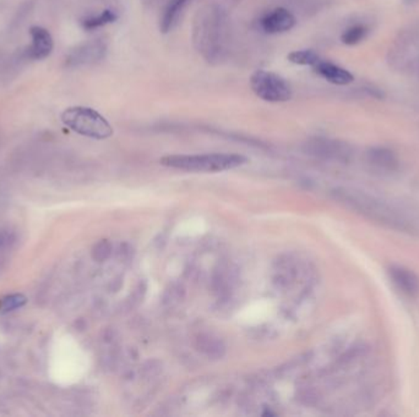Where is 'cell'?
Segmentation results:
<instances>
[{"label":"cell","instance_id":"cell-1","mask_svg":"<svg viewBox=\"0 0 419 417\" xmlns=\"http://www.w3.org/2000/svg\"><path fill=\"white\" fill-rule=\"evenodd\" d=\"M335 195L341 203L369 221L402 233H413L416 231L414 224L409 217L392 205L367 192L340 189L335 192Z\"/></svg>","mask_w":419,"mask_h":417},{"label":"cell","instance_id":"cell-2","mask_svg":"<svg viewBox=\"0 0 419 417\" xmlns=\"http://www.w3.org/2000/svg\"><path fill=\"white\" fill-rule=\"evenodd\" d=\"M164 167L185 172L218 173L231 170L247 163V158L236 153H207V154H171L161 158Z\"/></svg>","mask_w":419,"mask_h":417},{"label":"cell","instance_id":"cell-3","mask_svg":"<svg viewBox=\"0 0 419 417\" xmlns=\"http://www.w3.org/2000/svg\"><path fill=\"white\" fill-rule=\"evenodd\" d=\"M62 122L81 136L106 140L113 135V128L104 115L89 107H71L62 114Z\"/></svg>","mask_w":419,"mask_h":417},{"label":"cell","instance_id":"cell-4","mask_svg":"<svg viewBox=\"0 0 419 417\" xmlns=\"http://www.w3.org/2000/svg\"><path fill=\"white\" fill-rule=\"evenodd\" d=\"M253 92L259 98L271 103L287 102L292 98V89L280 75L265 70H257L250 78Z\"/></svg>","mask_w":419,"mask_h":417},{"label":"cell","instance_id":"cell-5","mask_svg":"<svg viewBox=\"0 0 419 417\" xmlns=\"http://www.w3.org/2000/svg\"><path fill=\"white\" fill-rule=\"evenodd\" d=\"M106 54V45L101 41H90L78 45L70 52L66 58V65L69 68H79L84 65L94 64L104 59Z\"/></svg>","mask_w":419,"mask_h":417},{"label":"cell","instance_id":"cell-6","mask_svg":"<svg viewBox=\"0 0 419 417\" xmlns=\"http://www.w3.org/2000/svg\"><path fill=\"white\" fill-rule=\"evenodd\" d=\"M388 275L392 284L409 298L419 295V278L412 270L404 265H392L388 268Z\"/></svg>","mask_w":419,"mask_h":417},{"label":"cell","instance_id":"cell-7","mask_svg":"<svg viewBox=\"0 0 419 417\" xmlns=\"http://www.w3.org/2000/svg\"><path fill=\"white\" fill-rule=\"evenodd\" d=\"M30 35L32 43L27 50V57L34 60L45 59L50 57L55 48V42L50 31L41 26H34L31 27Z\"/></svg>","mask_w":419,"mask_h":417},{"label":"cell","instance_id":"cell-8","mask_svg":"<svg viewBox=\"0 0 419 417\" xmlns=\"http://www.w3.org/2000/svg\"><path fill=\"white\" fill-rule=\"evenodd\" d=\"M262 30L267 34H282L287 31L292 30L296 25V17L293 16L291 11L283 9V8H277L267 15L262 17L260 21Z\"/></svg>","mask_w":419,"mask_h":417},{"label":"cell","instance_id":"cell-9","mask_svg":"<svg viewBox=\"0 0 419 417\" xmlns=\"http://www.w3.org/2000/svg\"><path fill=\"white\" fill-rule=\"evenodd\" d=\"M367 161L371 167L381 172H394L399 166L395 153L385 147L370 148L367 153Z\"/></svg>","mask_w":419,"mask_h":417},{"label":"cell","instance_id":"cell-10","mask_svg":"<svg viewBox=\"0 0 419 417\" xmlns=\"http://www.w3.org/2000/svg\"><path fill=\"white\" fill-rule=\"evenodd\" d=\"M315 70L318 74L322 76L324 79L327 80L331 84L345 86V85L353 82V80H355L353 75L350 74V71L341 68L339 65L329 63V61H322V60H320L315 65Z\"/></svg>","mask_w":419,"mask_h":417},{"label":"cell","instance_id":"cell-11","mask_svg":"<svg viewBox=\"0 0 419 417\" xmlns=\"http://www.w3.org/2000/svg\"><path fill=\"white\" fill-rule=\"evenodd\" d=\"M189 0H169L166 9L163 11L162 17L159 21V29L163 34H167L176 25L179 14Z\"/></svg>","mask_w":419,"mask_h":417},{"label":"cell","instance_id":"cell-12","mask_svg":"<svg viewBox=\"0 0 419 417\" xmlns=\"http://www.w3.org/2000/svg\"><path fill=\"white\" fill-rule=\"evenodd\" d=\"M117 19H118V16H117V14L113 10L106 9V10L102 11L99 15L86 17L81 22V25H83L85 30H96V29H99V27H104V26L108 25V24H112Z\"/></svg>","mask_w":419,"mask_h":417},{"label":"cell","instance_id":"cell-13","mask_svg":"<svg viewBox=\"0 0 419 417\" xmlns=\"http://www.w3.org/2000/svg\"><path fill=\"white\" fill-rule=\"evenodd\" d=\"M288 60L293 64L315 66L320 61V58L314 50H303L292 52L291 54H288Z\"/></svg>","mask_w":419,"mask_h":417},{"label":"cell","instance_id":"cell-14","mask_svg":"<svg viewBox=\"0 0 419 417\" xmlns=\"http://www.w3.org/2000/svg\"><path fill=\"white\" fill-rule=\"evenodd\" d=\"M27 302L25 295L22 294H11L8 295L6 298L0 300V312L1 314H8L11 311L21 309L25 306Z\"/></svg>","mask_w":419,"mask_h":417},{"label":"cell","instance_id":"cell-15","mask_svg":"<svg viewBox=\"0 0 419 417\" xmlns=\"http://www.w3.org/2000/svg\"><path fill=\"white\" fill-rule=\"evenodd\" d=\"M367 34H368V31H367L364 26H353V27L345 31V34L342 35L341 40L347 45H358L360 42L364 40Z\"/></svg>","mask_w":419,"mask_h":417},{"label":"cell","instance_id":"cell-16","mask_svg":"<svg viewBox=\"0 0 419 417\" xmlns=\"http://www.w3.org/2000/svg\"><path fill=\"white\" fill-rule=\"evenodd\" d=\"M111 252V246H109L107 241H101L99 244L94 246V251H92V256H94V260L104 261L107 258Z\"/></svg>","mask_w":419,"mask_h":417},{"label":"cell","instance_id":"cell-17","mask_svg":"<svg viewBox=\"0 0 419 417\" xmlns=\"http://www.w3.org/2000/svg\"><path fill=\"white\" fill-rule=\"evenodd\" d=\"M8 241H9V235L6 233L0 231V249H3L8 244Z\"/></svg>","mask_w":419,"mask_h":417}]
</instances>
